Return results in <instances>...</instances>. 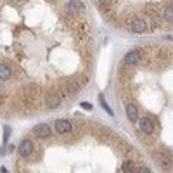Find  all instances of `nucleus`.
<instances>
[{
    "instance_id": "f257e3e1",
    "label": "nucleus",
    "mask_w": 173,
    "mask_h": 173,
    "mask_svg": "<svg viewBox=\"0 0 173 173\" xmlns=\"http://www.w3.org/2000/svg\"><path fill=\"white\" fill-rule=\"evenodd\" d=\"M126 28L133 33H147L149 31V24H147L146 17H140V16H132L126 21Z\"/></svg>"
},
{
    "instance_id": "f03ea898",
    "label": "nucleus",
    "mask_w": 173,
    "mask_h": 173,
    "mask_svg": "<svg viewBox=\"0 0 173 173\" xmlns=\"http://www.w3.org/2000/svg\"><path fill=\"white\" fill-rule=\"evenodd\" d=\"M82 83L78 82V80H74V78H66L64 82L61 83V88L66 92L68 95H74L80 92V88H82Z\"/></svg>"
},
{
    "instance_id": "7ed1b4c3",
    "label": "nucleus",
    "mask_w": 173,
    "mask_h": 173,
    "mask_svg": "<svg viewBox=\"0 0 173 173\" xmlns=\"http://www.w3.org/2000/svg\"><path fill=\"white\" fill-rule=\"evenodd\" d=\"M85 11L82 0H69L68 4V17H80Z\"/></svg>"
},
{
    "instance_id": "20e7f679",
    "label": "nucleus",
    "mask_w": 173,
    "mask_h": 173,
    "mask_svg": "<svg viewBox=\"0 0 173 173\" xmlns=\"http://www.w3.org/2000/svg\"><path fill=\"white\" fill-rule=\"evenodd\" d=\"M61 102H62V97H61L59 92H50V94L45 97V100H43V104H45V108H47V109L59 108Z\"/></svg>"
},
{
    "instance_id": "39448f33",
    "label": "nucleus",
    "mask_w": 173,
    "mask_h": 173,
    "mask_svg": "<svg viewBox=\"0 0 173 173\" xmlns=\"http://www.w3.org/2000/svg\"><path fill=\"white\" fill-rule=\"evenodd\" d=\"M38 99V90H36V86H24L23 88V95H21V100L23 102H35V100Z\"/></svg>"
},
{
    "instance_id": "423d86ee",
    "label": "nucleus",
    "mask_w": 173,
    "mask_h": 173,
    "mask_svg": "<svg viewBox=\"0 0 173 173\" xmlns=\"http://www.w3.org/2000/svg\"><path fill=\"white\" fill-rule=\"evenodd\" d=\"M142 61V52L140 50H130L128 54H125V57H123V62H125L126 66H135L138 64Z\"/></svg>"
},
{
    "instance_id": "0eeeda50",
    "label": "nucleus",
    "mask_w": 173,
    "mask_h": 173,
    "mask_svg": "<svg viewBox=\"0 0 173 173\" xmlns=\"http://www.w3.org/2000/svg\"><path fill=\"white\" fill-rule=\"evenodd\" d=\"M54 130H56L59 135H64V133H68V132L73 130V123L69 120H57L56 123H54Z\"/></svg>"
},
{
    "instance_id": "6e6552de",
    "label": "nucleus",
    "mask_w": 173,
    "mask_h": 173,
    "mask_svg": "<svg viewBox=\"0 0 173 173\" xmlns=\"http://www.w3.org/2000/svg\"><path fill=\"white\" fill-rule=\"evenodd\" d=\"M17 151H19V154L23 156V158H30L31 154H33L35 147H33V142H31L30 138H24L21 144H19V147H17Z\"/></svg>"
},
{
    "instance_id": "1a4fd4ad",
    "label": "nucleus",
    "mask_w": 173,
    "mask_h": 173,
    "mask_svg": "<svg viewBox=\"0 0 173 173\" xmlns=\"http://www.w3.org/2000/svg\"><path fill=\"white\" fill-rule=\"evenodd\" d=\"M12 76H14L12 66L9 64V62L0 61V80H2V82H7V80H11Z\"/></svg>"
},
{
    "instance_id": "9d476101",
    "label": "nucleus",
    "mask_w": 173,
    "mask_h": 173,
    "mask_svg": "<svg viewBox=\"0 0 173 173\" xmlns=\"http://www.w3.org/2000/svg\"><path fill=\"white\" fill-rule=\"evenodd\" d=\"M33 133L38 138H49L50 137V126L47 123H40V125H36L33 128Z\"/></svg>"
},
{
    "instance_id": "9b49d317",
    "label": "nucleus",
    "mask_w": 173,
    "mask_h": 173,
    "mask_svg": "<svg viewBox=\"0 0 173 173\" xmlns=\"http://www.w3.org/2000/svg\"><path fill=\"white\" fill-rule=\"evenodd\" d=\"M138 128L142 130L144 133H152L154 132V123L151 118H140L138 120Z\"/></svg>"
},
{
    "instance_id": "f8f14e48",
    "label": "nucleus",
    "mask_w": 173,
    "mask_h": 173,
    "mask_svg": "<svg viewBox=\"0 0 173 173\" xmlns=\"http://www.w3.org/2000/svg\"><path fill=\"white\" fill-rule=\"evenodd\" d=\"M125 112H126V118H128L130 121H138V109L135 104H126L125 106Z\"/></svg>"
},
{
    "instance_id": "ddd939ff",
    "label": "nucleus",
    "mask_w": 173,
    "mask_h": 173,
    "mask_svg": "<svg viewBox=\"0 0 173 173\" xmlns=\"http://www.w3.org/2000/svg\"><path fill=\"white\" fill-rule=\"evenodd\" d=\"M161 17H163L164 23L173 24V5H166V7L163 9V12H161Z\"/></svg>"
},
{
    "instance_id": "4468645a",
    "label": "nucleus",
    "mask_w": 173,
    "mask_h": 173,
    "mask_svg": "<svg viewBox=\"0 0 173 173\" xmlns=\"http://www.w3.org/2000/svg\"><path fill=\"white\" fill-rule=\"evenodd\" d=\"M135 164L132 159H126L125 163H123V173H135Z\"/></svg>"
},
{
    "instance_id": "2eb2a0df",
    "label": "nucleus",
    "mask_w": 173,
    "mask_h": 173,
    "mask_svg": "<svg viewBox=\"0 0 173 173\" xmlns=\"http://www.w3.org/2000/svg\"><path fill=\"white\" fill-rule=\"evenodd\" d=\"M99 100H100V104H102V108L106 109V111H108V114H112L111 108H109V106H108V102H106V100H104V97H102V95H100V97H99Z\"/></svg>"
},
{
    "instance_id": "dca6fc26",
    "label": "nucleus",
    "mask_w": 173,
    "mask_h": 173,
    "mask_svg": "<svg viewBox=\"0 0 173 173\" xmlns=\"http://www.w3.org/2000/svg\"><path fill=\"white\" fill-rule=\"evenodd\" d=\"M99 2V5L100 7H104V9H108V7H111L112 5V0H97Z\"/></svg>"
},
{
    "instance_id": "f3484780",
    "label": "nucleus",
    "mask_w": 173,
    "mask_h": 173,
    "mask_svg": "<svg viewBox=\"0 0 173 173\" xmlns=\"http://www.w3.org/2000/svg\"><path fill=\"white\" fill-rule=\"evenodd\" d=\"M135 173H151V170L147 168V166H138V168L135 170Z\"/></svg>"
},
{
    "instance_id": "a211bd4d",
    "label": "nucleus",
    "mask_w": 173,
    "mask_h": 173,
    "mask_svg": "<svg viewBox=\"0 0 173 173\" xmlns=\"http://www.w3.org/2000/svg\"><path fill=\"white\" fill-rule=\"evenodd\" d=\"M5 97H7V94H5L4 86H0V102H2V100H5Z\"/></svg>"
},
{
    "instance_id": "6ab92c4d",
    "label": "nucleus",
    "mask_w": 173,
    "mask_h": 173,
    "mask_svg": "<svg viewBox=\"0 0 173 173\" xmlns=\"http://www.w3.org/2000/svg\"><path fill=\"white\" fill-rule=\"evenodd\" d=\"M82 108H83V109H92V106H90V104H86V102H83Z\"/></svg>"
},
{
    "instance_id": "aec40b11",
    "label": "nucleus",
    "mask_w": 173,
    "mask_h": 173,
    "mask_svg": "<svg viewBox=\"0 0 173 173\" xmlns=\"http://www.w3.org/2000/svg\"><path fill=\"white\" fill-rule=\"evenodd\" d=\"M0 173H9V171H7V168H4V166H2V168H0Z\"/></svg>"
},
{
    "instance_id": "412c9836",
    "label": "nucleus",
    "mask_w": 173,
    "mask_h": 173,
    "mask_svg": "<svg viewBox=\"0 0 173 173\" xmlns=\"http://www.w3.org/2000/svg\"><path fill=\"white\" fill-rule=\"evenodd\" d=\"M12 2H17V4H21V2H24V0H12Z\"/></svg>"
}]
</instances>
